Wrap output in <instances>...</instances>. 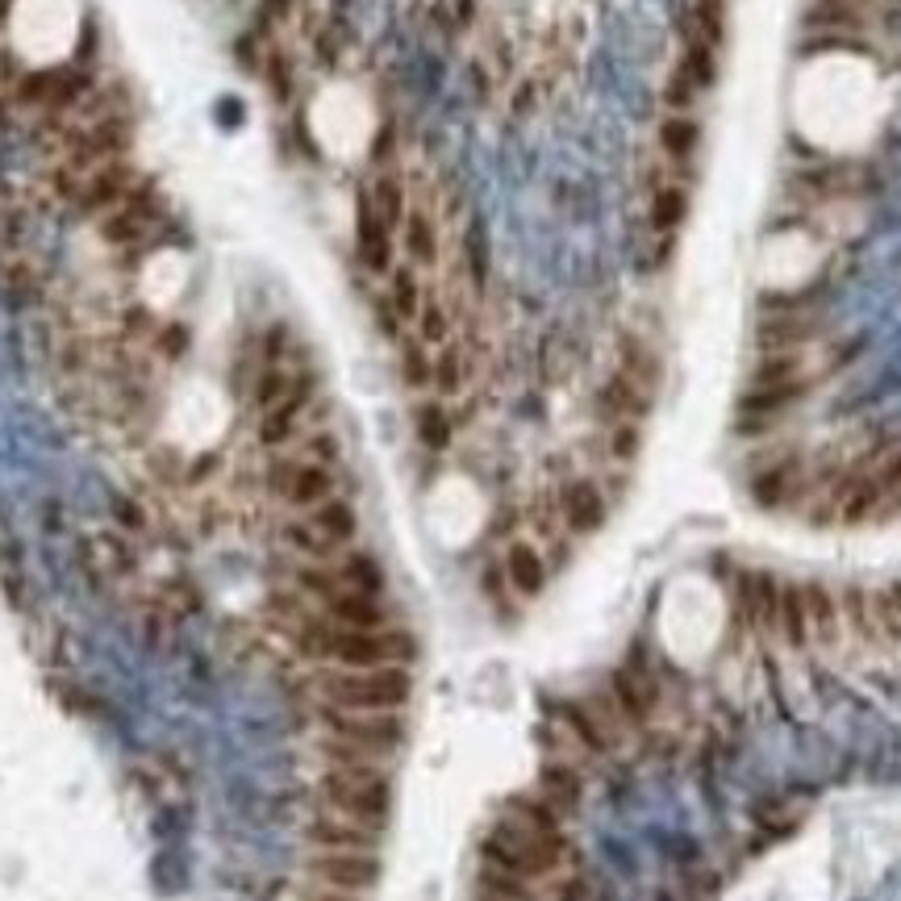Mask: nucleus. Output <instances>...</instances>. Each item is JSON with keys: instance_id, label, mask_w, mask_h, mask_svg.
Returning <instances> with one entry per match:
<instances>
[{"instance_id": "f257e3e1", "label": "nucleus", "mask_w": 901, "mask_h": 901, "mask_svg": "<svg viewBox=\"0 0 901 901\" xmlns=\"http://www.w3.org/2000/svg\"><path fill=\"white\" fill-rule=\"evenodd\" d=\"M321 697L335 710H363V713H396L413 693V680L401 664H380V668H347V672H321Z\"/></svg>"}, {"instance_id": "f03ea898", "label": "nucleus", "mask_w": 901, "mask_h": 901, "mask_svg": "<svg viewBox=\"0 0 901 901\" xmlns=\"http://www.w3.org/2000/svg\"><path fill=\"white\" fill-rule=\"evenodd\" d=\"M485 863H497L513 877H547L563 856V835L560 830H539V826L522 823L518 814L497 823L485 835Z\"/></svg>"}, {"instance_id": "7ed1b4c3", "label": "nucleus", "mask_w": 901, "mask_h": 901, "mask_svg": "<svg viewBox=\"0 0 901 901\" xmlns=\"http://www.w3.org/2000/svg\"><path fill=\"white\" fill-rule=\"evenodd\" d=\"M321 802L342 818L380 830L393 814V785L380 768H330L321 776Z\"/></svg>"}, {"instance_id": "20e7f679", "label": "nucleus", "mask_w": 901, "mask_h": 901, "mask_svg": "<svg viewBox=\"0 0 901 901\" xmlns=\"http://www.w3.org/2000/svg\"><path fill=\"white\" fill-rule=\"evenodd\" d=\"M321 722L335 731V739L359 743V748L375 751V755H389L393 748H401L405 739V722L396 713H363V710H321Z\"/></svg>"}, {"instance_id": "39448f33", "label": "nucleus", "mask_w": 901, "mask_h": 901, "mask_svg": "<svg viewBox=\"0 0 901 901\" xmlns=\"http://www.w3.org/2000/svg\"><path fill=\"white\" fill-rule=\"evenodd\" d=\"M309 877L326 889L368 893L380 884V860L372 851H318V856H309Z\"/></svg>"}, {"instance_id": "423d86ee", "label": "nucleus", "mask_w": 901, "mask_h": 901, "mask_svg": "<svg viewBox=\"0 0 901 901\" xmlns=\"http://www.w3.org/2000/svg\"><path fill=\"white\" fill-rule=\"evenodd\" d=\"M267 480H272V488L280 492L284 501H293V506H321V501L330 497V471L318 468V464L280 459Z\"/></svg>"}, {"instance_id": "0eeeda50", "label": "nucleus", "mask_w": 901, "mask_h": 901, "mask_svg": "<svg viewBox=\"0 0 901 901\" xmlns=\"http://www.w3.org/2000/svg\"><path fill=\"white\" fill-rule=\"evenodd\" d=\"M309 844L321 851H375L380 830L356 823V818H342V814H326L309 826Z\"/></svg>"}, {"instance_id": "6e6552de", "label": "nucleus", "mask_w": 901, "mask_h": 901, "mask_svg": "<svg viewBox=\"0 0 901 901\" xmlns=\"http://www.w3.org/2000/svg\"><path fill=\"white\" fill-rule=\"evenodd\" d=\"M130 184L134 176L126 163H105V168H96L84 184H80V205L88 209V213H100V209L109 205H126L130 201Z\"/></svg>"}, {"instance_id": "1a4fd4ad", "label": "nucleus", "mask_w": 901, "mask_h": 901, "mask_svg": "<svg viewBox=\"0 0 901 901\" xmlns=\"http://www.w3.org/2000/svg\"><path fill=\"white\" fill-rule=\"evenodd\" d=\"M614 701H618V713L626 722H647L659 701V689H656V680H651V672H643V668H618V672H614Z\"/></svg>"}, {"instance_id": "9d476101", "label": "nucleus", "mask_w": 901, "mask_h": 901, "mask_svg": "<svg viewBox=\"0 0 901 901\" xmlns=\"http://www.w3.org/2000/svg\"><path fill=\"white\" fill-rule=\"evenodd\" d=\"M356 239H359V259L368 263L372 272H389V267H393V243H389V225L375 218V209H372V201H368V197L359 201Z\"/></svg>"}, {"instance_id": "9b49d317", "label": "nucleus", "mask_w": 901, "mask_h": 901, "mask_svg": "<svg viewBox=\"0 0 901 901\" xmlns=\"http://www.w3.org/2000/svg\"><path fill=\"white\" fill-rule=\"evenodd\" d=\"M326 605H330V618L351 626V630H380V626H384V610H380V601H375L372 593L338 589Z\"/></svg>"}, {"instance_id": "f8f14e48", "label": "nucleus", "mask_w": 901, "mask_h": 901, "mask_svg": "<svg viewBox=\"0 0 901 901\" xmlns=\"http://www.w3.org/2000/svg\"><path fill=\"white\" fill-rule=\"evenodd\" d=\"M100 234H105V243H113V246L142 243V239L150 234L147 197H130V201L117 209V213H109V218H105V225H100Z\"/></svg>"}, {"instance_id": "ddd939ff", "label": "nucleus", "mask_w": 901, "mask_h": 901, "mask_svg": "<svg viewBox=\"0 0 901 901\" xmlns=\"http://www.w3.org/2000/svg\"><path fill=\"white\" fill-rule=\"evenodd\" d=\"M563 722L572 727V734H576L589 751L614 748V722L605 718V710H593V706H581V701H568V706H563Z\"/></svg>"}, {"instance_id": "4468645a", "label": "nucleus", "mask_w": 901, "mask_h": 901, "mask_svg": "<svg viewBox=\"0 0 901 901\" xmlns=\"http://www.w3.org/2000/svg\"><path fill=\"white\" fill-rule=\"evenodd\" d=\"M305 396H309V380H300L297 389H288V396H284L280 405H272V410L263 413L259 438L267 443V447H280V443H288V438H293V431H297V413H300V405H305Z\"/></svg>"}, {"instance_id": "2eb2a0df", "label": "nucleus", "mask_w": 901, "mask_h": 901, "mask_svg": "<svg viewBox=\"0 0 901 901\" xmlns=\"http://www.w3.org/2000/svg\"><path fill=\"white\" fill-rule=\"evenodd\" d=\"M563 518H568V526L576 530V534H589V530H597L601 518H605V506H601V492L593 485H572L568 492H563Z\"/></svg>"}, {"instance_id": "dca6fc26", "label": "nucleus", "mask_w": 901, "mask_h": 901, "mask_svg": "<svg viewBox=\"0 0 901 901\" xmlns=\"http://www.w3.org/2000/svg\"><path fill=\"white\" fill-rule=\"evenodd\" d=\"M506 572H509V581H513V589H518V593H526V597L543 593L547 568H543V560H539V551H534V547H526V543L509 547Z\"/></svg>"}, {"instance_id": "f3484780", "label": "nucleus", "mask_w": 901, "mask_h": 901, "mask_svg": "<svg viewBox=\"0 0 901 901\" xmlns=\"http://www.w3.org/2000/svg\"><path fill=\"white\" fill-rule=\"evenodd\" d=\"M776 622H781V630H785L788 647H806V643H809V614H806V593H802V589H781Z\"/></svg>"}, {"instance_id": "a211bd4d", "label": "nucleus", "mask_w": 901, "mask_h": 901, "mask_svg": "<svg viewBox=\"0 0 901 901\" xmlns=\"http://www.w3.org/2000/svg\"><path fill=\"white\" fill-rule=\"evenodd\" d=\"M539 785H543V802H551L555 809H576L581 802V776L568 764H547L539 772Z\"/></svg>"}, {"instance_id": "6ab92c4d", "label": "nucleus", "mask_w": 901, "mask_h": 901, "mask_svg": "<svg viewBox=\"0 0 901 901\" xmlns=\"http://www.w3.org/2000/svg\"><path fill=\"white\" fill-rule=\"evenodd\" d=\"M314 526H318L321 534L330 539V543H347V539H356V513H351V506L347 501H321L318 513H314Z\"/></svg>"}, {"instance_id": "aec40b11", "label": "nucleus", "mask_w": 901, "mask_h": 901, "mask_svg": "<svg viewBox=\"0 0 901 901\" xmlns=\"http://www.w3.org/2000/svg\"><path fill=\"white\" fill-rule=\"evenodd\" d=\"M601 410L610 417H630V413H643V393L630 375H614L605 389H601Z\"/></svg>"}, {"instance_id": "412c9836", "label": "nucleus", "mask_w": 901, "mask_h": 901, "mask_svg": "<svg viewBox=\"0 0 901 901\" xmlns=\"http://www.w3.org/2000/svg\"><path fill=\"white\" fill-rule=\"evenodd\" d=\"M480 889H485V898H492V901H530V884H526V877H513V872L497 868V863H485Z\"/></svg>"}, {"instance_id": "4be33fe9", "label": "nucleus", "mask_w": 901, "mask_h": 901, "mask_svg": "<svg viewBox=\"0 0 901 901\" xmlns=\"http://www.w3.org/2000/svg\"><path fill=\"white\" fill-rule=\"evenodd\" d=\"M338 581L347 584V589H356V593H380V584H384V576H380V568H375L368 555H351V560L342 563V572H338Z\"/></svg>"}, {"instance_id": "5701e85b", "label": "nucleus", "mask_w": 901, "mask_h": 901, "mask_svg": "<svg viewBox=\"0 0 901 901\" xmlns=\"http://www.w3.org/2000/svg\"><path fill=\"white\" fill-rule=\"evenodd\" d=\"M806 614L809 622L818 626V638L823 643H835V601L826 593L823 584H809L806 589Z\"/></svg>"}, {"instance_id": "b1692460", "label": "nucleus", "mask_w": 901, "mask_h": 901, "mask_svg": "<svg viewBox=\"0 0 901 901\" xmlns=\"http://www.w3.org/2000/svg\"><path fill=\"white\" fill-rule=\"evenodd\" d=\"M284 539L297 547V551H305V555H318V560L335 551V543H330L314 522H288L284 526Z\"/></svg>"}, {"instance_id": "393cba45", "label": "nucleus", "mask_w": 901, "mask_h": 901, "mask_svg": "<svg viewBox=\"0 0 901 901\" xmlns=\"http://www.w3.org/2000/svg\"><path fill=\"white\" fill-rule=\"evenodd\" d=\"M405 251H410L417 263H434V225L422 218V213H413L410 222H405Z\"/></svg>"}, {"instance_id": "a878e982", "label": "nucleus", "mask_w": 901, "mask_h": 901, "mask_svg": "<svg viewBox=\"0 0 901 901\" xmlns=\"http://www.w3.org/2000/svg\"><path fill=\"white\" fill-rule=\"evenodd\" d=\"M372 209L375 218L393 230L396 222H401V213H405V197H401V184L396 180H380L372 192Z\"/></svg>"}, {"instance_id": "bb28decb", "label": "nucleus", "mask_w": 901, "mask_h": 901, "mask_svg": "<svg viewBox=\"0 0 901 901\" xmlns=\"http://www.w3.org/2000/svg\"><path fill=\"white\" fill-rule=\"evenodd\" d=\"M417 434H422V443L426 447H447L451 443V422H447V413L438 410V405H422L417 410Z\"/></svg>"}, {"instance_id": "cd10ccee", "label": "nucleus", "mask_w": 901, "mask_h": 901, "mask_svg": "<svg viewBox=\"0 0 901 901\" xmlns=\"http://www.w3.org/2000/svg\"><path fill=\"white\" fill-rule=\"evenodd\" d=\"M401 372H405V384H410V389H426L434 380V363L426 359V351H422L417 342H410L405 356H401Z\"/></svg>"}, {"instance_id": "c85d7f7f", "label": "nucleus", "mask_w": 901, "mask_h": 901, "mask_svg": "<svg viewBox=\"0 0 901 901\" xmlns=\"http://www.w3.org/2000/svg\"><path fill=\"white\" fill-rule=\"evenodd\" d=\"M393 309L396 318H417V309H422L417 280H413L410 272H393Z\"/></svg>"}, {"instance_id": "c756f323", "label": "nucleus", "mask_w": 901, "mask_h": 901, "mask_svg": "<svg viewBox=\"0 0 901 901\" xmlns=\"http://www.w3.org/2000/svg\"><path fill=\"white\" fill-rule=\"evenodd\" d=\"M288 375L280 372V368H267V372L259 375V384H255V401L263 405V413L272 410V405H280L284 396H288Z\"/></svg>"}, {"instance_id": "7c9ffc66", "label": "nucleus", "mask_w": 901, "mask_h": 901, "mask_svg": "<svg viewBox=\"0 0 901 901\" xmlns=\"http://www.w3.org/2000/svg\"><path fill=\"white\" fill-rule=\"evenodd\" d=\"M434 384H438V393H459V384H464V359H459V351H443L438 356Z\"/></svg>"}, {"instance_id": "2f4dec72", "label": "nucleus", "mask_w": 901, "mask_h": 901, "mask_svg": "<svg viewBox=\"0 0 901 901\" xmlns=\"http://www.w3.org/2000/svg\"><path fill=\"white\" fill-rule=\"evenodd\" d=\"M680 218H685V192L680 188H664L656 201V225L659 230H672Z\"/></svg>"}, {"instance_id": "473e14b6", "label": "nucleus", "mask_w": 901, "mask_h": 901, "mask_svg": "<svg viewBox=\"0 0 901 901\" xmlns=\"http://www.w3.org/2000/svg\"><path fill=\"white\" fill-rule=\"evenodd\" d=\"M697 142V126L693 121H685V117H672L668 126H664V147L672 150V155H689Z\"/></svg>"}, {"instance_id": "72a5a7b5", "label": "nucleus", "mask_w": 901, "mask_h": 901, "mask_svg": "<svg viewBox=\"0 0 901 901\" xmlns=\"http://www.w3.org/2000/svg\"><path fill=\"white\" fill-rule=\"evenodd\" d=\"M868 480L877 485V492H881V497H884V492H893V488H901V447L893 451V455H884Z\"/></svg>"}, {"instance_id": "f704fd0d", "label": "nucleus", "mask_w": 901, "mask_h": 901, "mask_svg": "<svg viewBox=\"0 0 901 901\" xmlns=\"http://www.w3.org/2000/svg\"><path fill=\"white\" fill-rule=\"evenodd\" d=\"M793 396H797V384H768V389L748 396V410H781Z\"/></svg>"}, {"instance_id": "c9c22d12", "label": "nucleus", "mask_w": 901, "mask_h": 901, "mask_svg": "<svg viewBox=\"0 0 901 901\" xmlns=\"http://www.w3.org/2000/svg\"><path fill=\"white\" fill-rule=\"evenodd\" d=\"M417 321H422V342H443L447 338V314L438 305H422Z\"/></svg>"}, {"instance_id": "e433bc0d", "label": "nucleus", "mask_w": 901, "mask_h": 901, "mask_svg": "<svg viewBox=\"0 0 901 901\" xmlns=\"http://www.w3.org/2000/svg\"><path fill=\"white\" fill-rule=\"evenodd\" d=\"M689 88H693V80H689V72H680V75L672 80V84H668V105H676V109H685V105L693 100V93H689Z\"/></svg>"}, {"instance_id": "4c0bfd02", "label": "nucleus", "mask_w": 901, "mask_h": 901, "mask_svg": "<svg viewBox=\"0 0 901 901\" xmlns=\"http://www.w3.org/2000/svg\"><path fill=\"white\" fill-rule=\"evenodd\" d=\"M785 476H788V471H776V476H764V480L755 485V497H760L764 506H772V501H781V488H785Z\"/></svg>"}, {"instance_id": "58836bf2", "label": "nucleus", "mask_w": 901, "mask_h": 901, "mask_svg": "<svg viewBox=\"0 0 901 901\" xmlns=\"http://www.w3.org/2000/svg\"><path fill=\"white\" fill-rule=\"evenodd\" d=\"M305 901H359V893H342V889H326V884H318V889L305 893Z\"/></svg>"}, {"instance_id": "ea45409f", "label": "nucleus", "mask_w": 901, "mask_h": 901, "mask_svg": "<svg viewBox=\"0 0 901 901\" xmlns=\"http://www.w3.org/2000/svg\"><path fill=\"white\" fill-rule=\"evenodd\" d=\"M638 447V434H635V426H622L618 431V438H614V451L618 455H630V451Z\"/></svg>"}, {"instance_id": "a19ab883", "label": "nucleus", "mask_w": 901, "mask_h": 901, "mask_svg": "<svg viewBox=\"0 0 901 901\" xmlns=\"http://www.w3.org/2000/svg\"><path fill=\"white\" fill-rule=\"evenodd\" d=\"M893 605L901 610V589H893Z\"/></svg>"}]
</instances>
